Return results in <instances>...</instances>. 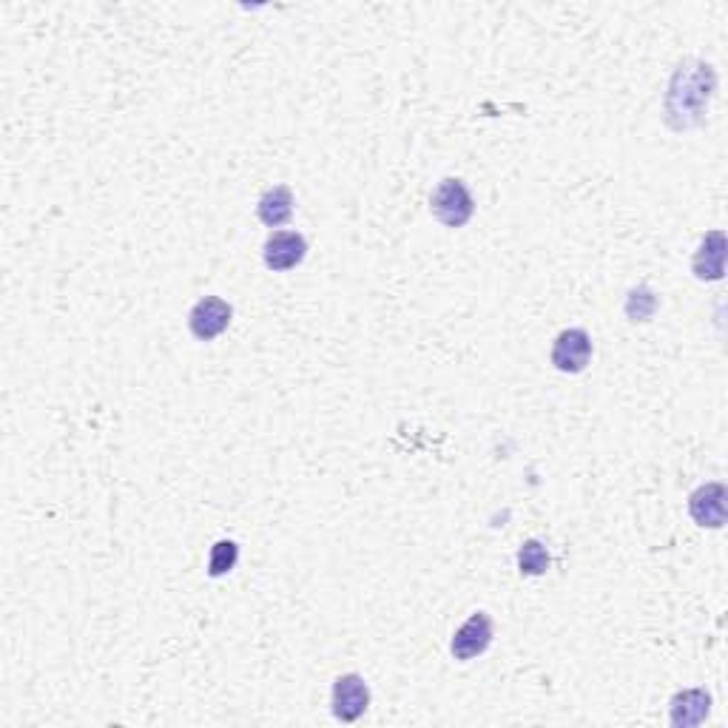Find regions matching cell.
Listing matches in <instances>:
<instances>
[{
	"mask_svg": "<svg viewBox=\"0 0 728 728\" xmlns=\"http://www.w3.org/2000/svg\"><path fill=\"white\" fill-rule=\"evenodd\" d=\"M234 316V308L220 297H206L199 299L188 313V331L194 333V339L199 342H213L217 336L228 331Z\"/></svg>",
	"mask_w": 728,
	"mask_h": 728,
	"instance_id": "obj_4",
	"label": "cell"
},
{
	"mask_svg": "<svg viewBox=\"0 0 728 728\" xmlns=\"http://www.w3.org/2000/svg\"><path fill=\"white\" fill-rule=\"evenodd\" d=\"M623 311H626L629 322H649V319L655 316V311H658V297H655V290L646 288V285L629 290Z\"/></svg>",
	"mask_w": 728,
	"mask_h": 728,
	"instance_id": "obj_13",
	"label": "cell"
},
{
	"mask_svg": "<svg viewBox=\"0 0 728 728\" xmlns=\"http://www.w3.org/2000/svg\"><path fill=\"white\" fill-rule=\"evenodd\" d=\"M726 501H728L726 484L708 482L689 495V512H692L694 523L703 527V530H720L728 516Z\"/></svg>",
	"mask_w": 728,
	"mask_h": 728,
	"instance_id": "obj_7",
	"label": "cell"
},
{
	"mask_svg": "<svg viewBox=\"0 0 728 728\" xmlns=\"http://www.w3.org/2000/svg\"><path fill=\"white\" fill-rule=\"evenodd\" d=\"M692 270L701 282H717L726 274V234L708 231L692 259Z\"/></svg>",
	"mask_w": 728,
	"mask_h": 728,
	"instance_id": "obj_9",
	"label": "cell"
},
{
	"mask_svg": "<svg viewBox=\"0 0 728 728\" xmlns=\"http://www.w3.org/2000/svg\"><path fill=\"white\" fill-rule=\"evenodd\" d=\"M240 561V546L234 541H217L211 546V558H208V575L211 578H222L236 566Z\"/></svg>",
	"mask_w": 728,
	"mask_h": 728,
	"instance_id": "obj_14",
	"label": "cell"
},
{
	"mask_svg": "<svg viewBox=\"0 0 728 728\" xmlns=\"http://www.w3.org/2000/svg\"><path fill=\"white\" fill-rule=\"evenodd\" d=\"M333 717L342 723H356L370 706V689L361 674H342L333 683Z\"/></svg>",
	"mask_w": 728,
	"mask_h": 728,
	"instance_id": "obj_5",
	"label": "cell"
},
{
	"mask_svg": "<svg viewBox=\"0 0 728 728\" xmlns=\"http://www.w3.org/2000/svg\"><path fill=\"white\" fill-rule=\"evenodd\" d=\"M430 213L444 228H464L475 213V199L464 180L447 177L436 185L430 197Z\"/></svg>",
	"mask_w": 728,
	"mask_h": 728,
	"instance_id": "obj_2",
	"label": "cell"
},
{
	"mask_svg": "<svg viewBox=\"0 0 728 728\" xmlns=\"http://www.w3.org/2000/svg\"><path fill=\"white\" fill-rule=\"evenodd\" d=\"M708 712H712V694L706 689H683L669 703V717L674 728L701 726L706 723Z\"/></svg>",
	"mask_w": 728,
	"mask_h": 728,
	"instance_id": "obj_10",
	"label": "cell"
},
{
	"mask_svg": "<svg viewBox=\"0 0 728 728\" xmlns=\"http://www.w3.org/2000/svg\"><path fill=\"white\" fill-rule=\"evenodd\" d=\"M550 564V552H546V546L541 544V541H535V538L523 541L521 550H518V569H521V575H530V578L546 575Z\"/></svg>",
	"mask_w": 728,
	"mask_h": 728,
	"instance_id": "obj_12",
	"label": "cell"
},
{
	"mask_svg": "<svg viewBox=\"0 0 728 728\" xmlns=\"http://www.w3.org/2000/svg\"><path fill=\"white\" fill-rule=\"evenodd\" d=\"M304 256H308V242L297 231H276V234L268 236L265 251H262L265 268L274 270V274L297 268V265H302Z\"/></svg>",
	"mask_w": 728,
	"mask_h": 728,
	"instance_id": "obj_8",
	"label": "cell"
},
{
	"mask_svg": "<svg viewBox=\"0 0 728 728\" xmlns=\"http://www.w3.org/2000/svg\"><path fill=\"white\" fill-rule=\"evenodd\" d=\"M717 89V74L715 69L703 60H683L674 69L669 89H666L663 100V120L674 131H689L706 123L708 103L715 97Z\"/></svg>",
	"mask_w": 728,
	"mask_h": 728,
	"instance_id": "obj_1",
	"label": "cell"
},
{
	"mask_svg": "<svg viewBox=\"0 0 728 728\" xmlns=\"http://www.w3.org/2000/svg\"><path fill=\"white\" fill-rule=\"evenodd\" d=\"M552 365L561 373H583L592 359V336H589L583 327H569V331H561L552 342Z\"/></svg>",
	"mask_w": 728,
	"mask_h": 728,
	"instance_id": "obj_3",
	"label": "cell"
},
{
	"mask_svg": "<svg viewBox=\"0 0 728 728\" xmlns=\"http://www.w3.org/2000/svg\"><path fill=\"white\" fill-rule=\"evenodd\" d=\"M256 217H259L262 226L268 228L285 226L293 217V194H290L288 185H274L262 194L259 203H256Z\"/></svg>",
	"mask_w": 728,
	"mask_h": 728,
	"instance_id": "obj_11",
	"label": "cell"
},
{
	"mask_svg": "<svg viewBox=\"0 0 728 728\" xmlns=\"http://www.w3.org/2000/svg\"><path fill=\"white\" fill-rule=\"evenodd\" d=\"M489 644H493V617L487 612H473L467 623H461V629L453 635L450 651L459 663H470L478 655H484Z\"/></svg>",
	"mask_w": 728,
	"mask_h": 728,
	"instance_id": "obj_6",
	"label": "cell"
}]
</instances>
